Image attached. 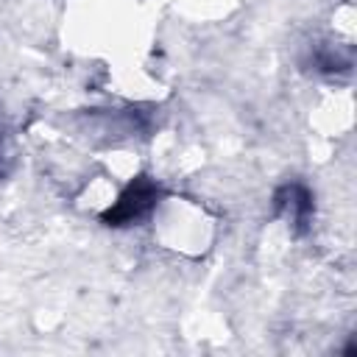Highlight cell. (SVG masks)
<instances>
[{
  "mask_svg": "<svg viewBox=\"0 0 357 357\" xmlns=\"http://www.w3.org/2000/svg\"><path fill=\"white\" fill-rule=\"evenodd\" d=\"M156 201H159V184L151 181L148 176H139L103 212V223L106 226H131V223H139L142 218H148L153 212Z\"/></svg>",
  "mask_w": 357,
  "mask_h": 357,
  "instance_id": "6da1fadb",
  "label": "cell"
},
{
  "mask_svg": "<svg viewBox=\"0 0 357 357\" xmlns=\"http://www.w3.org/2000/svg\"><path fill=\"white\" fill-rule=\"evenodd\" d=\"M273 206H276V212H279L284 220H290V226L301 234V231L307 229L310 218H312V192H310L304 184H298V181L284 184V187L276 190Z\"/></svg>",
  "mask_w": 357,
  "mask_h": 357,
  "instance_id": "7a4b0ae2",
  "label": "cell"
}]
</instances>
